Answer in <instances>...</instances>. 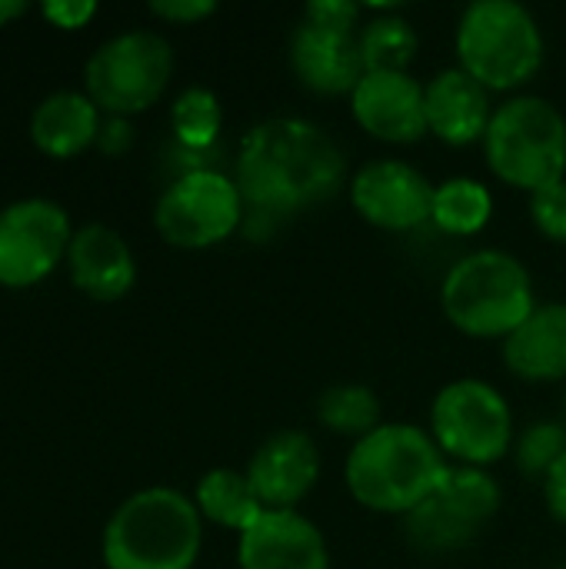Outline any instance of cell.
I'll return each mask as SVG.
<instances>
[{
  "mask_svg": "<svg viewBox=\"0 0 566 569\" xmlns=\"http://www.w3.org/2000/svg\"><path fill=\"white\" fill-rule=\"evenodd\" d=\"M347 180L340 143L314 120L270 117L257 123L237 153L234 183L247 210L274 220L330 200Z\"/></svg>",
  "mask_w": 566,
  "mask_h": 569,
  "instance_id": "obj_1",
  "label": "cell"
},
{
  "mask_svg": "<svg viewBox=\"0 0 566 569\" xmlns=\"http://www.w3.org/2000/svg\"><path fill=\"white\" fill-rule=\"evenodd\" d=\"M447 467L450 463L430 430L414 423H380L350 447L344 483L364 510L407 517L434 493Z\"/></svg>",
  "mask_w": 566,
  "mask_h": 569,
  "instance_id": "obj_2",
  "label": "cell"
},
{
  "mask_svg": "<svg viewBox=\"0 0 566 569\" xmlns=\"http://www.w3.org/2000/svg\"><path fill=\"white\" fill-rule=\"evenodd\" d=\"M203 547V517L190 497L147 487L127 497L103 527L107 569H193Z\"/></svg>",
  "mask_w": 566,
  "mask_h": 569,
  "instance_id": "obj_3",
  "label": "cell"
},
{
  "mask_svg": "<svg viewBox=\"0 0 566 569\" xmlns=\"http://www.w3.org/2000/svg\"><path fill=\"white\" fill-rule=\"evenodd\" d=\"M444 317L474 340H507L534 310L530 270L507 250H474L460 257L440 283Z\"/></svg>",
  "mask_w": 566,
  "mask_h": 569,
  "instance_id": "obj_4",
  "label": "cell"
},
{
  "mask_svg": "<svg viewBox=\"0 0 566 569\" xmlns=\"http://www.w3.org/2000/svg\"><path fill=\"white\" fill-rule=\"evenodd\" d=\"M457 67L490 93L527 87L544 67V30L517 0H474L457 20Z\"/></svg>",
  "mask_w": 566,
  "mask_h": 569,
  "instance_id": "obj_5",
  "label": "cell"
},
{
  "mask_svg": "<svg viewBox=\"0 0 566 569\" xmlns=\"http://www.w3.org/2000/svg\"><path fill=\"white\" fill-rule=\"evenodd\" d=\"M490 173L524 193H537L566 173V117L547 97L517 93L504 100L484 133Z\"/></svg>",
  "mask_w": 566,
  "mask_h": 569,
  "instance_id": "obj_6",
  "label": "cell"
},
{
  "mask_svg": "<svg viewBox=\"0 0 566 569\" xmlns=\"http://www.w3.org/2000/svg\"><path fill=\"white\" fill-rule=\"evenodd\" d=\"M173 77V50L153 30H127L103 40L83 67V93L107 117H133L153 107Z\"/></svg>",
  "mask_w": 566,
  "mask_h": 569,
  "instance_id": "obj_7",
  "label": "cell"
},
{
  "mask_svg": "<svg viewBox=\"0 0 566 569\" xmlns=\"http://www.w3.org/2000/svg\"><path fill=\"white\" fill-rule=\"evenodd\" d=\"M430 437L457 467H480L504 460L514 447V413L497 387L487 380H454L430 407Z\"/></svg>",
  "mask_w": 566,
  "mask_h": 569,
  "instance_id": "obj_8",
  "label": "cell"
},
{
  "mask_svg": "<svg viewBox=\"0 0 566 569\" xmlns=\"http://www.w3.org/2000/svg\"><path fill=\"white\" fill-rule=\"evenodd\" d=\"M500 500V487L487 470L450 463L434 493L404 517L407 543L430 557L464 550L497 517Z\"/></svg>",
  "mask_w": 566,
  "mask_h": 569,
  "instance_id": "obj_9",
  "label": "cell"
},
{
  "mask_svg": "<svg viewBox=\"0 0 566 569\" xmlns=\"http://www.w3.org/2000/svg\"><path fill=\"white\" fill-rule=\"evenodd\" d=\"M247 217V203L234 177L200 167L183 170L157 200L153 227L177 250H207L230 240Z\"/></svg>",
  "mask_w": 566,
  "mask_h": 569,
  "instance_id": "obj_10",
  "label": "cell"
},
{
  "mask_svg": "<svg viewBox=\"0 0 566 569\" xmlns=\"http://www.w3.org/2000/svg\"><path fill=\"white\" fill-rule=\"evenodd\" d=\"M73 230L60 203L27 197L0 210V287L23 290L47 280L70 250Z\"/></svg>",
  "mask_w": 566,
  "mask_h": 569,
  "instance_id": "obj_11",
  "label": "cell"
},
{
  "mask_svg": "<svg viewBox=\"0 0 566 569\" xmlns=\"http://www.w3.org/2000/svg\"><path fill=\"white\" fill-rule=\"evenodd\" d=\"M434 187L437 183H430L407 160L380 157L350 177V203L370 227L387 233H410L430 223Z\"/></svg>",
  "mask_w": 566,
  "mask_h": 569,
  "instance_id": "obj_12",
  "label": "cell"
},
{
  "mask_svg": "<svg viewBox=\"0 0 566 569\" xmlns=\"http://www.w3.org/2000/svg\"><path fill=\"white\" fill-rule=\"evenodd\" d=\"M350 113L364 133L384 143L427 137L424 83L410 70H370L350 93Z\"/></svg>",
  "mask_w": 566,
  "mask_h": 569,
  "instance_id": "obj_13",
  "label": "cell"
},
{
  "mask_svg": "<svg viewBox=\"0 0 566 569\" xmlns=\"http://www.w3.org/2000/svg\"><path fill=\"white\" fill-rule=\"evenodd\" d=\"M240 569H330V550L300 510H264L237 540Z\"/></svg>",
  "mask_w": 566,
  "mask_h": 569,
  "instance_id": "obj_14",
  "label": "cell"
},
{
  "mask_svg": "<svg viewBox=\"0 0 566 569\" xmlns=\"http://www.w3.org/2000/svg\"><path fill=\"white\" fill-rule=\"evenodd\" d=\"M267 510H297L320 480V450L304 430L267 437L244 470Z\"/></svg>",
  "mask_w": 566,
  "mask_h": 569,
  "instance_id": "obj_15",
  "label": "cell"
},
{
  "mask_svg": "<svg viewBox=\"0 0 566 569\" xmlns=\"http://www.w3.org/2000/svg\"><path fill=\"white\" fill-rule=\"evenodd\" d=\"M424 110L427 133L450 147H470L484 140L497 107L490 103V90L484 83L460 67H447L424 83Z\"/></svg>",
  "mask_w": 566,
  "mask_h": 569,
  "instance_id": "obj_16",
  "label": "cell"
},
{
  "mask_svg": "<svg viewBox=\"0 0 566 569\" xmlns=\"http://www.w3.org/2000/svg\"><path fill=\"white\" fill-rule=\"evenodd\" d=\"M67 267L73 287L97 303L123 300L137 283V260L130 243L103 223H87L73 230Z\"/></svg>",
  "mask_w": 566,
  "mask_h": 569,
  "instance_id": "obj_17",
  "label": "cell"
},
{
  "mask_svg": "<svg viewBox=\"0 0 566 569\" xmlns=\"http://www.w3.org/2000/svg\"><path fill=\"white\" fill-rule=\"evenodd\" d=\"M290 67L307 90L324 97H350L367 73L357 33H337L304 20L290 33Z\"/></svg>",
  "mask_w": 566,
  "mask_h": 569,
  "instance_id": "obj_18",
  "label": "cell"
},
{
  "mask_svg": "<svg viewBox=\"0 0 566 569\" xmlns=\"http://www.w3.org/2000/svg\"><path fill=\"white\" fill-rule=\"evenodd\" d=\"M504 363L527 383L566 380V303H537L504 340Z\"/></svg>",
  "mask_w": 566,
  "mask_h": 569,
  "instance_id": "obj_19",
  "label": "cell"
},
{
  "mask_svg": "<svg viewBox=\"0 0 566 569\" xmlns=\"http://www.w3.org/2000/svg\"><path fill=\"white\" fill-rule=\"evenodd\" d=\"M100 107L80 90H57L43 97L30 113V140L40 153L67 160L97 143Z\"/></svg>",
  "mask_w": 566,
  "mask_h": 569,
  "instance_id": "obj_20",
  "label": "cell"
},
{
  "mask_svg": "<svg viewBox=\"0 0 566 569\" xmlns=\"http://www.w3.org/2000/svg\"><path fill=\"white\" fill-rule=\"evenodd\" d=\"M193 503L203 520H210L224 530H234V533H244L267 510L260 503V497L254 493L247 473L230 470V467H217V470L203 473L193 490Z\"/></svg>",
  "mask_w": 566,
  "mask_h": 569,
  "instance_id": "obj_21",
  "label": "cell"
},
{
  "mask_svg": "<svg viewBox=\"0 0 566 569\" xmlns=\"http://www.w3.org/2000/svg\"><path fill=\"white\" fill-rule=\"evenodd\" d=\"M494 217V193L474 177H450L434 187L430 223L447 237H477Z\"/></svg>",
  "mask_w": 566,
  "mask_h": 569,
  "instance_id": "obj_22",
  "label": "cell"
},
{
  "mask_svg": "<svg viewBox=\"0 0 566 569\" xmlns=\"http://www.w3.org/2000/svg\"><path fill=\"white\" fill-rule=\"evenodd\" d=\"M317 420L324 430L337 437H350L357 443L380 427V400L364 383H337L320 393Z\"/></svg>",
  "mask_w": 566,
  "mask_h": 569,
  "instance_id": "obj_23",
  "label": "cell"
},
{
  "mask_svg": "<svg viewBox=\"0 0 566 569\" xmlns=\"http://www.w3.org/2000/svg\"><path fill=\"white\" fill-rule=\"evenodd\" d=\"M364 70H407L417 57V30L400 13H377L357 33Z\"/></svg>",
  "mask_w": 566,
  "mask_h": 569,
  "instance_id": "obj_24",
  "label": "cell"
},
{
  "mask_svg": "<svg viewBox=\"0 0 566 569\" xmlns=\"http://www.w3.org/2000/svg\"><path fill=\"white\" fill-rule=\"evenodd\" d=\"M224 127V107L214 90L207 87H187L173 107H170V130L180 150L207 153Z\"/></svg>",
  "mask_w": 566,
  "mask_h": 569,
  "instance_id": "obj_25",
  "label": "cell"
},
{
  "mask_svg": "<svg viewBox=\"0 0 566 569\" xmlns=\"http://www.w3.org/2000/svg\"><path fill=\"white\" fill-rule=\"evenodd\" d=\"M566 453V427L560 420H537L514 440V463L530 480H547Z\"/></svg>",
  "mask_w": 566,
  "mask_h": 569,
  "instance_id": "obj_26",
  "label": "cell"
},
{
  "mask_svg": "<svg viewBox=\"0 0 566 569\" xmlns=\"http://www.w3.org/2000/svg\"><path fill=\"white\" fill-rule=\"evenodd\" d=\"M530 220L547 240L566 243V177L530 193Z\"/></svg>",
  "mask_w": 566,
  "mask_h": 569,
  "instance_id": "obj_27",
  "label": "cell"
},
{
  "mask_svg": "<svg viewBox=\"0 0 566 569\" xmlns=\"http://www.w3.org/2000/svg\"><path fill=\"white\" fill-rule=\"evenodd\" d=\"M304 23L337 30V33H360L364 27V10L350 0H314L304 7Z\"/></svg>",
  "mask_w": 566,
  "mask_h": 569,
  "instance_id": "obj_28",
  "label": "cell"
},
{
  "mask_svg": "<svg viewBox=\"0 0 566 569\" xmlns=\"http://www.w3.org/2000/svg\"><path fill=\"white\" fill-rule=\"evenodd\" d=\"M217 10L214 0H153L150 13L167 20V23H197L207 20Z\"/></svg>",
  "mask_w": 566,
  "mask_h": 569,
  "instance_id": "obj_29",
  "label": "cell"
},
{
  "mask_svg": "<svg viewBox=\"0 0 566 569\" xmlns=\"http://www.w3.org/2000/svg\"><path fill=\"white\" fill-rule=\"evenodd\" d=\"M40 10H43V17L53 27H60V30H80L97 13V3L93 0H47Z\"/></svg>",
  "mask_w": 566,
  "mask_h": 569,
  "instance_id": "obj_30",
  "label": "cell"
},
{
  "mask_svg": "<svg viewBox=\"0 0 566 569\" xmlns=\"http://www.w3.org/2000/svg\"><path fill=\"white\" fill-rule=\"evenodd\" d=\"M130 143H133V127H130V120H127V117H103L100 133H97V147H100L103 153L117 157V153L130 150Z\"/></svg>",
  "mask_w": 566,
  "mask_h": 569,
  "instance_id": "obj_31",
  "label": "cell"
},
{
  "mask_svg": "<svg viewBox=\"0 0 566 569\" xmlns=\"http://www.w3.org/2000/svg\"><path fill=\"white\" fill-rule=\"evenodd\" d=\"M544 500H547V510L554 513V520L566 523V453L554 463V470L544 480Z\"/></svg>",
  "mask_w": 566,
  "mask_h": 569,
  "instance_id": "obj_32",
  "label": "cell"
},
{
  "mask_svg": "<svg viewBox=\"0 0 566 569\" xmlns=\"http://www.w3.org/2000/svg\"><path fill=\"white\" fill-rule=\"evenodd\" d=\"M23 13H27V3L23 0H0V27L10 23V20H17V17H23Z\"/></svg>",
  "mask_w": 566,
  "mask_h": 569,
  "instance_id": "obj_33",
  "label": "cell"
},
{
  "mask_svg": "<svg viewBox=\"0 0 566 569\" xmlns=\"http://www.w3.org/2000/svg\"><path fill=\"white\" fill-rule=\"evenodd\" d=\"M557 569H566V563H564V567H557Z\"/></svg>",
  "mask_w": 566,
  "mask_h": 569,
  "instance_id": "obj_34",
  "label": "cell"
}]
</instances>
